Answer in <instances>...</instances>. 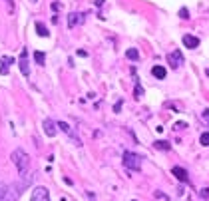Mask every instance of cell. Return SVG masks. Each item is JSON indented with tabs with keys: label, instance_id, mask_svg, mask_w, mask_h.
I'll use <instances>...</instances> for the list:
<instances>
[{
	"label": "cell",
	"instance_id": "1",
	"mask_svg": "<svg viewBox=\"0 0 209 201\" xmlns=\"http://www.w3.org/2000/svg\"><path fill=\"white\" fill-rule=\"evenodd\" d=\"M32 179H34V175H30V177L26 175V179H24L22 183H12V185H6V193H4V197L0 199V201H18V197L22 195V191L32 183Z\"/></svg>",
	"mask_w": 209,
	"mask_h": 201
},
{
	"label": "cell",
	"instance_id": "2",
	"mask_svg": "<svg viewBox=\"0 0 209 201\" xmlns=\"http://www.w3.org/2000/svg\"><path fill=\"white\" fill-rule=\"evenodd\" d=\"M10 160H12V163L16 165L18 173L22 175V177H26V173H28V165H30V157H28V153L24 152L22 148H16L14 152L10 153Z\"/></svg>",
	"mask_w": 209,
	"mask_h": 201
},
{
	"label": "cell",
	"instance_id": "3",
	"mask_svg": "<svg viewBox=\"0 0 209 201\" xmlns=\"http://www.w3.org/2000/svg\"><path fill=\"white\" fill-rule=\"evenodd\" d=\"M124 165H125V169H129V171H140L141 169V157L137 156V153H133V152H124Z\"/></svg>",
	"mask_w": 209,
	"mask_h": 201
},
{
	"label": "cell",
	"instance_id": "4",
	"mask_svg": "<svg viewBox=\"0 0 209 201\" xmlns=\"http://www.w3.org/2000/svg\"><path fill=\"white\" fill-rule=\"evenodd\" d=\"M56 125H58V128H60L62 132L66 133V136L70 137V140L74 141V145H78V148H80V145H82V140H80V136H78V133H76V129H74L72 125H68V124H66V121H60V124H56Z\"/></svg>",
	"mask_w": 209,
	"mask_h": 201
},
{
	"label": "cell",
	"instance_id": "5",
	"mask_svg": "<svg viewBox=\"0 0 209 201\" xmlns=\"http://www.w3.org/2000/svg\"><path fill=\"white\" fill-rule=\"evenodd\" d=\"M30 201H52L50 199V191L46 189V187H34V191H32V195H30Z\"/></svg>",
	"mask_w": 209,
	"mask_h": 201
},
{
	"label": "cell",
	"instance_id": "6",
	"mask_svg": "<svg viewBox=\"0 0 209 201\" xmlns=\"http://www.w3.org/2000/svg\"><path fill=\"white\" fill-rule=\"evenodd\" d=\"M20 72H22V76H30V66H28V50L24 48L22 54H20Z\"/></svg>",
	"mask_w": 209,
	"mask_h": 201
},
{
	"label": "cell",
	"instance_id": "7",
	"mask_svg": "<svg viewBox=\"0 0 209 201\" xmlns=\"http://www.w3.org/2000/svg\"><path fill=\"white\" fill-rule=\"evenodd\" d=\"M167 62L171 64V68H179V66L183 64V56L179 50H173L171 54H167Z\"/></svg>",
	"mask_w": 209,
	"mask_h": 201
},
{
	"label": "cell",
	"instance_id": "8",
	"mask_svg": "<svg viewBox=\"0 0 209 201\" xmlns=\"http://www.w3.org/2000/svg\"><path fill=\"white\" fill-rule=\"evenodd\" d=\"M171 175H175V177H177L181 183H189V173H187L183 167H179V165H173V167H171Z\"/></svg>",
	"mask_w": 209,
	"mask_h": 201
},
{
	"label": "cell",
	"instance_id": "9",
	"mask_svg": "<svg viewBox=\"0 0 209 201\" xmlns=\"http://www.w3.org/2000/svg\"><path fill=\"white\" fill-rule=\"evenodd\" d=\"M42 128H44V133H46L48 137H54V136L58 133V129H56V128H58V125H56V121H52L50 118H46V120H44Z\"/></svg>",
	"mask_w": 209,
	"mask_h": 201
},
{
	"label": "cell",
	"instance_id": "10",
	"mask_svg": "<svg viewBox=\"0 0 209 201\" xmlns=\"http://www.w3.org/2000/svg\"><path fill=\"white\" fill-rule=\"evenodd\" d=\"M183 46L189 48V50H195L199 46V38H197V36H191V34H185V36H183Z\"/></svg>",
	"mask_w": 209,
	"mask_h": 201
},
{
	"label": "cell",
	"instance_id": "11",
	"mask_svg": "<svg viewBox=\"0 0 209 201\" xmlns=\"http://www.w3.org/2000/svg\"><path fill=\"white\" fill-rule=\"evenodd\" d=\"M152 74H153V78H157V80H165V76H167V70L164 68V66H153L152 68Z\"/></svg>",
	"mask_w": 209,
	"mask_h": 201
},
{
	"label": "cell",
	"instance_id": "12",
	"mask_svg": "<svg viewBox=\"0 0 209 201\" xmlns=\"http://www.w3.org/2000/svg\"><path fill=\"white\" fill-rule=\"evenodd\" d=\"M82 20H84V18H82V14H76V12H72V14L68 16V26H70V28H74L76 24H80Z\"/></svg>",
	"mask_w": 209,
	"mask_h": 201
},
{
	"label": "cell",
	"instance_id": "13",
	"mask_svg": "<svg viewBox=\"0 0 209 201\" xmlns=\"http://www.w3.org/2000/svg\"><path fill=\"white\" fill-rule=\"evenodd\" d=\"M153 148H156V149H161V152H169L171 145H169V141H165V140H157L156 144H153Z\"/></svg>",
	"mask_w": 209,
	"mask_h": 201
},
{
	"label": "cell",
	"instance_id": "14",
	"mask_svg": "<svg viewBox=\"0 0 209 201\" xmlns=\"http://www.w3.org/2000/svg\"><path fill=\"white\" fill-rule=\"evenodd\" d=\"M125 58H128V60L137 62V60H140V52H137L136 48H128V50H125Z\"/></svg>",
	"mask_w": 209,
	"mask_h": 201
},
{
	"label": "cell",
	"instance_id": "15",
	"mask_svg": "<svg viewBox=\"0 0 209 201\" xmlns=\"http://www.w3.org/2000/svg\"><path fill=\"white\" fill-rule=\"evenodd\" d=\"M36 30H38V36H42V38H48V36H50L48 28H46L42 22H36Z\"/></svg>",
	"mask_w": 209,
	"mask_h": 201
},
{
	"label": "cell",
	"instance_id": "16",
	"mask_svg": "<svg viewBox=\"0 0 209 201\" xmlns=\"http://www.w3.org/2000/svg\"><path fill=\"white\" fill-rule=\"evenodd\" d=\"M141 96H144V88L140 86V82H136V88H133V98H136V100H140Z\"/></svg>",
	"mask_w": 209,
	"mask_h": 201
},
{
	"label": "cell",
	"instance_id": "17",
	"mask_svg": "<svg viewBox=\"0 0 209 201\" xmlns=\"http://www.w3.org/2000/svg\"><path fill=\"white\" fill-rule=\"evenodd\" d=\"M34 60H36V64L44 66V62H46V56H44V52H34Z\"/></svg>",
	"mask_w": 209,
	"mask_h": 201
},
{
	"label": "cell",
	"instance_id": "18",
	"mask_svg": "<svg viewBox=\"0 0 209 201\" xmlns=\"http://www.w3.org/2000/svg\"><path fill=\"white\" fill-rule=\"evenodd\" d=\"M199 144L203 145V148H209V132H203L201 137H199Z\"/></svg>",
	"mask_w": 209,
	"mask_h": 201
},
{
	"label": "cell",
	"instance_id": "19",
	"mask_svg": "<svg viewBox=\"0 0 209 201\" xmlns=\"http://www.w3.org/2000/svg\"><path fill=\"white\" fill-rule=\"evenodd\" d=\"M153 197L160 199V201H169V197H167V195H164L161 191H156V193H153Z\"/></svg>",
	"mask_w": 209,
	"mask_h": 201
},
{
	"label": "cell",
	"instance_id": "20",
	"mask_svg": "<svg viewBox=\"0 0 209 201\" xmlns=\"http://www.w3.org/2000/svg\"><path fill=\"white\" fill-rule=\"evenodd\" d=\"M179 16H181L183 20H187V18H189V12H187V8H181V10H179Z\"/></svg>",
	"mask_w": 209,
	"mask_h": 201
},
{
	"label": "cell",
	"instance_id": "21",
	"mask_svg": "<svg viewBox=\"0 0 209 201\" xmlns=\"http://www.w3.org/2000/svg\"><path fill=\"white\" fill-rule=\"evenodd\" d=\"M0 62H2V60H0ZM0 74H2V76H6V74H8V64H4V62H2V66H0Z\"/></svg>",
	"mask_w": 209,
	"mask_h": 201
},
{
	"label": "cell",
	"instance_id": "22",
	"mask_svg": "<svg viewBox=\"0 0 209 201\" xmlns=\"http://www.w3.org/2000/svg\"><path fill=\"white\" fill-rule=\"evenodd\" d=\"M4 193H6V183H2V181H0V199L4 197Z\"/></svg>",
	"mask_w": 209,
	"mask_h": 201
},
{
	"label": "cell",
	"instance_id": "23",
	"mask_svg": "<svg viewBox=\"0 0 209 201\" xmlns=\"http://www.w3.org/2000/svg\"><path fill=\"white\" fill-rule=\"evenodd\" d=\"M199 195H201L203 199H209V187H205V189H201V193H199Z\"/></svg>",
	"mask_w": 209,
	"mask_h": 201
},
{
	"label": "cell",
	"instance_id": "24",
	"mask_svg": "<svg viewBox=\"0 0 209 201\" xmlns=\"http://www.w3.org/2000/svg\"><path fill=\"white\" fill-rule=\"evenodd\" d=\"M120 110H122V100L116 102V106H114V112H120Z\"/></svg>",
	"mask_w": 209,
	"mask_h": 201
},
{
	"label": "cell",
	"instance_id": "25",
	"mask_svg": "<svg viewBox=\"0 0 209 201\" xmlns=\"http://www.w3.org/2000/svg\"><path fill=\"white\" fill-rule=\"evenodd\" d=\"M185 128V124H183V121H177V124H175V129H183Z\"/></svg>",
	"mask_w": 209,
	"mask_h": 201
},
{
	"label": "cell",
	"instance_id": "26",
	"mask_svg": "<svg viewBox=\"0 0 209 201\" xmlns=\"http://www.w3.org/2000/svg\"><path fill=\"white\" fill-rule=\"evenodd\" d=\"M203 118H205V120H209V110H205V112H203Z\"/></svg>",
	"mask_w": 209,
	"mask_h": 201
},
{
	"label": "cell",
	"instance_id": "27",
	"mask_svg": "<svg viewBox=\"0 0 209 201\" xmlns=\"http://www.w3.org/2000/svg\"><path fill=\"white\" fill-rule=\"evenodd\" d=\"M8 2V6H14V0H6Z\"/></svg>",
	"mask_w": 209,
	"mask_h": 201
},
{
	"label": "cell",
	"instance_id": "28",
	"mask_svg": "<svg viewBox=\"0 0 209 201\" xmlns=\"http://www.w3.org/2000/svg\"><path fill=\"white\" fill-rule=\"evenodd\" d=\"M96 4H98V6H102V4H104V0H96Z\"/></svg>",
	"mask_w": 209,
	"mask_h": 201
},
{
	"label": "cell",
	"instance_id": "29",
	"mask_svg": "<svg viewBox=\"0 0 209 201\" xmlns=\"http://www.w3.org/2000/svg\"><path fill=\"white\" fill-rule=\"evenodd\" d=\"M207 76H209V70H207Z\"/></svg>",
	"mask_w": 209,
	"mask_h": 201
},
{
	"label": "cell",
	"instance_id": "30",
	"mask_svg": "<svg viewBox=\"0 0 209 201\" xmlns=\"http://www.w3.org/2000/svg\"><path fill=\"white\" fill-rule=\"evenodd\" d=\"M133 201H136V199H133Z\"/></svg>",
	"mask_w": 209,
	"mask_h": 201
}]
</instances>
